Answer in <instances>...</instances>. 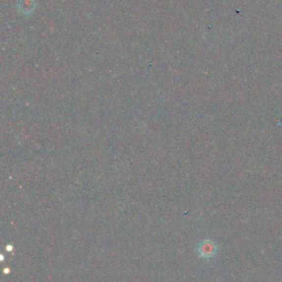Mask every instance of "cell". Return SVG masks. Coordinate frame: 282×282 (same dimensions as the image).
I'll return each mask as SVG.
<instances>
[{
  "label": "cell",
  "instance_id": "cell-1",
  "mask_svg": "<svg viewBox=\"0 0 282 282\" xmlns=\"http://www.w3.org/2000/svg\"><path fill=\"white\" fill-rule=\"evenodd\" d=\"M18 10L24 16H29L35 10L36 1L35 0H18L17 3Z\"/></svg>",
  "mask_w": 282,
  "mask_h": 282
},
{
  "label": "cell",
  "instance_id": "cell-2",
  "mask_svg": "<svg viewBox=\"0 0 282 282\" xmlns=\"http://www.w3.org/2000/svg\"><path fill=\"white\" fill-rule=\"evenodd\" d=\"M215 247L213 246V244L211 242H207V246L204 245V251H202V255H213L214 253Z\"/></svg>",
  "mask_w": 282,
  "mask_h": 282
}]
</instances>
